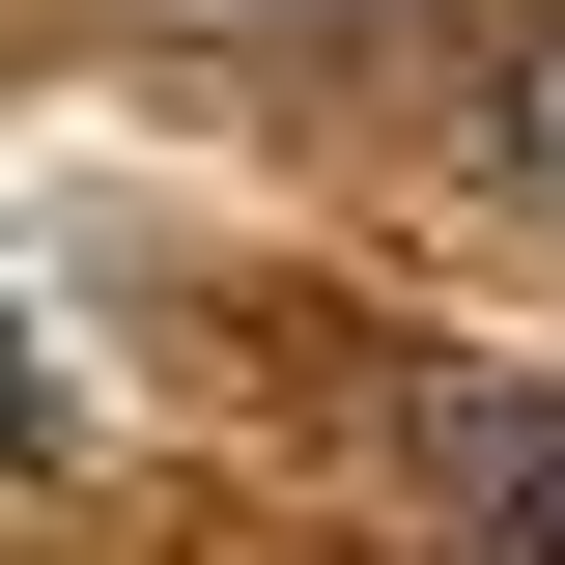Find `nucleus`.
<instances>
[{
	"mask_svg": "<svg viewBox=\"0 0 565 565\" xmlns=\"http://www.w3.org/2000/svg\"><path fill=\"white\" fill-rule=\"evenodd\" d=\"M424 481H452L481 565H565V396L537 367H424Z\"/></svg>",
	"mask_w": 565,
	"mask_h": 565,
	"instance_id": "f257e3e1",
	"label": "nucleus"
},
{
	"mask_svg": "<svg viewBox=\"0 0 565 565\" xmlns=\"http://www.w3.org/2000/svg\"><path fill=\"white\" fill-rule=\"evenodd\" d=\"M481 170H537V199H565V29H481Z\"/></svg>",
	"mask_w": 565,
	"mask_h": 565,
	"instance_id": "f03ea898",
	"label": "nucleus"
}]
</instances>
